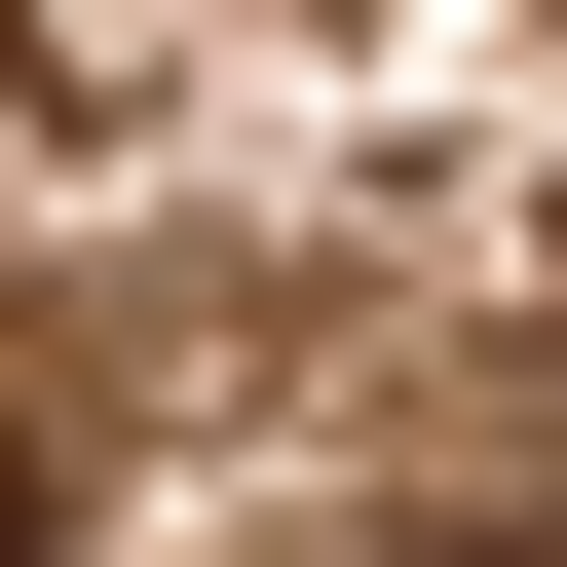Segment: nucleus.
Listing matches in <instances>:
<instances>
[{"label": "nucleus", "mask_w": 567, "mask_h": 567, "mask_svg": "<svg viewBox=\"0 0 567 567\" xmlns=\"http://www.w3.org/2000/svg\"><path fill=\"white\" fill-rule=\"evenodd\" d=\"M0 567H39V454H0Z\"/></svg>", "instance_id": "obj_1"}]
</instances>
